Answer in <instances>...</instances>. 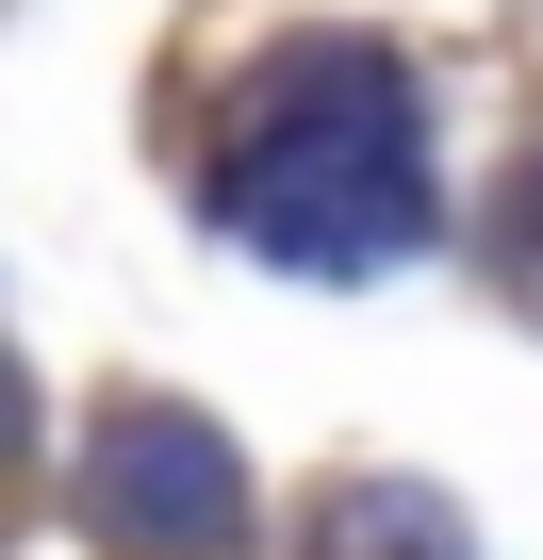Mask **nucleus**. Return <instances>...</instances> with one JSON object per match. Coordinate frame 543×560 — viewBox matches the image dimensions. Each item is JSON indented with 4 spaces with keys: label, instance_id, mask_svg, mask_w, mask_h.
I'll return each mask as SVG.
<instances>
[{
    "label": "nucleus",
    "instance_id": "1",
    "mask_svg": "<svg viewBox=\"0 0 543 560\" xmlns=\"http://www.w3.org/2000/svg\"><path fill=\"white\" fill-rule=\"evenodd\" d=\"M214 214L231 247L297 264V280H363L428 231V132H412V83L379 50H297L263 83V116L214 149Z\"/></svg>",
    "mask_w": 543,
    "mask_h": 560
},
{
    "label": "nucleus",
    "instance_id": "2",
    "mask_svg": "<svg viewBox=\"0 0 543 560\" xmlns=\"http://www.w3.org/2000/svg\"><path fill=\"white\" fill-rule=\"evenodd\" d=\"M83 527H99L116 560H214V544L247 527V462H231L198 412L116 396L99 445H83Z\"/></svg>",
    "mask_w": 543,
    "mask_h": 560
},
{
    "label": "nucleus",
    "instance_id": "3",
    "mask_svg": "<svg viewBox=\"0 0 543 560\" xmlns=\"http://www.w3.org/2000/svg\"><path fill=\"white\" fill-rule=\"evenodd\" d=\"M314 560H461V511H428L412 478H363V494H330Z\"/></svg>",
    "mask_w": 543,
    "mask_h": 560
},
{
    "label": "nucleus",
    "instance_id": "4",
    "mask_svg": "<svg viewBox=\"0 0 543 560\" xmlns=\"http://www.w3.org/2000/svg\"><path fill=\"white\" fill-rule=\"evenodd\" d=\"M0 462H17V363H0Z\"/></svg>",
    "mask_w": 543,
    "mask_h": 560
}]
</instances>
